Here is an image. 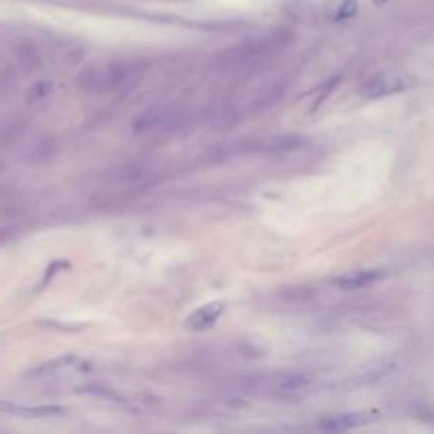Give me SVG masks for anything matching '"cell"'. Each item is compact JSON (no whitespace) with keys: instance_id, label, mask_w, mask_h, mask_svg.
<instances>
[{"instance_id":"8992f818","label":"cell","mask_w":434,"mask_h":434,"mask_svg":"<svg viewBox=\"0 0 434 434\" xmlns=\"http://www.w3.org/2000/svg\"><path fill=\"white\" fill-rule=\"evenodd\" d=\"M250 147H244L240 151H255V153H284L301 147V138L292 134H282V136H269V138H255L248 140Z\"/></svg>"},{"instance_id":"ba28073f","label":"cell","mask_w":434,"mask_h":434,"mask_svg":"<svg viewBox=\"0 0 434 434\" xmlns=\"http://www.w3.org/2000/svg\"><path fill=\"white\" fill-rule=\"evenodd\" d=\"M386 275L383 269H362V271H354V273H347L337 277V286L342 290H360V288H366V286H373L375 282H379L381 277Z\"/></svg>"},{"instance_id":"9c48e42d","label":"cell","mask_w":434,"mask_h":434,"mask_svg":"<svg viewBox=\"0 0 434 434\" xmlns=\"http://www.w3.org/2000/svg\"><path fill=\"white\" fill-rule=\"evenodd\" d=\"M168 110L162 108H149L144 112H140L134 121H132V129L134 132H149V129H157L168 121Z\"/></svg>"},{"instance_id":"6da1fadb","label":"cell","mask_w":434,"mask_h":434,"mask_svg":"<svg viewBox=\"0 0 434 434\" xmlns=\"http://www.w3.org/2000/svg\"><path fill=\"white\" fill-rule=\"evenodd\" d=\"M134 77H136V64L112 62L104 68H87L81 75V85L87 91H108V89H119L125 83H132Z\"/></svg>"},{"instance_id":"4fadbf2b","label":"cell","mask_w":434,"mask_h":434,"mask_svg":"<svg viewBox=\"0 0 434 434\" xmlns=\"http://www.w3.org/2000/svg\"><path fill=\"white\" fill-rule=\"evenodd\" d=\"M339 83H342V77H331V79H329L327 83H322V87L318 89V95H316V100H314V106H312V110H316V108H318V106H320V104H322V102H324V100H327V97H329V95L333 93V91H335V87L339 85Z\"/></svg>"},{"instance_id":"2e32d148","label":"cell","mask_w":434,"mask_h":434,"mask_svg":"<svg viewBox=\"0 0 434 434\" xmlns=\"http://www.w3.org/2000/svg\"><path fill=\"white\" fill-rule=\"evenodd\" d=\"M9 240V235H6V229H0V244H4Z\"/></svg>"},{"instance_id":"5bb4252c","label":"cell","mask_w":434,"mask_h":434,"mask_svg":"<svg viewBox=\"0 0 434 434\" xmlns=\"http://www.w3.org/2000/svg\"><path fill=\"white\" fill-rule=\"evenodd\" d=\"M51 83L49 81H38L28 89V102H34V100H43L51 93Z\"/></svg>"},{"instance_id":"e0dca14e","label":"cell","mask_w":434,"mask_h":434,"mask_svg":"<svg viewBox=\"0 0 434 434\" xmlns=\"http://www.w3.org/2000/svg\"><path fill=\"white\" fill-rule=\"evenodd\" d=\"M375 2H377V4H383V2H386V0H375Z\"/></svg>"},{"instance_id":"7c38bea8","label":"cell","mask_w":434,"mask_h":434,"mask_svg":"<svg viewBox=\"0 0 434 434\" xmlns=\"http://www.w3.org/2000/svg\"><path fill=\"white\" fill-rule=\"evenodd\" d=\"M358 13V0H342L331 13H329V19L339 23V21H347L351 17H356Z\"/></svg>"},{"instance_id":"52a82bcc","label":"cell","mask_w":434,"mask_h":434,"mask_svg":"<svg viewBox=\"0 0 434 434\" xmlns=\"http://www.w3.org/2000/svg\"><path fill=\"white\" fill-rule=\"evenodd\" d=\"M0 411L11 413V416H19V418H58V416L66 413V409L58 407V405L26 407V405H15V403H9V401H0Z\"/></svg>"},{"instance_id":"8fae6325","label":"cell","mask_w":434,"mask_h":434,"mask_svg":"<svg viewBox=\"0 0 434 434\" xmlns=\"http://www.w3.org/2000/svg\"><path fill=\"white\" fill-rule=\"evenodd\" d=\"M309 386H312V377L305 373H290L277 381V390H282V392H299Z\"/></svg>"},{"instance_id":"277c9868","label":"cell","mask_w":434,"mask_h":434,"mask_svg":"<svg viewBox=\"0 0 434 434\" xmlns=\"http://www.w3.org/2000/svg\"><path fill=\"white\" fill-rule=\"evenodd\" d=\"M377 416L379 413H375V411H354V413H344V416H333V418L322 420L318 424V428L327 430V433H346L351 428H360V426L375 422Z\"/></svg>"},{"instance_id":"5b68a950","label":"cell","mask_w":434,"mask_h":434,"mask_svg":"<svg viewBox=\"0 0 434 434\" xmlns=\"http://www.w3.org/2000/svg\"><path fill=\"white\" fill-rule=\"evenodd\" d=\"M223 312H225V303H223V301H212V303H208V305L195 309V312L186 318L184 327H186L189 331H193V333H206V331H210V329L221 320Z\"/></svg>"},{"instance_id":"7a4b0ae2","label":"cell","mask_w":434,"mask_h":434,"mask_svg":"<svg viewBox=\"0 0 434 434\" xmlns=\"http://www.w3.org/2000/svg\"><path fill=\"white\" fill-rule=\"evenodd\" d=\"M288 36L286 34H275V36H265V38H257V41H250V43H242L240 47L235 49H229L221 55V62H248V60H255L265 55L267 51L275 49V47H282L286 45Z\"/></svg>"},{"instance_id":"3957f363","label":"cell","mask_w":434,"mask_h":434,"mask_svg":"<svg viewBox=\"0 0 434 434\" xmlns=\"http://www.w3.org/2000/svg\"><path fill=\"white\" fill-rule=\"evenodd\" d=\"M409 85H411V81H407L405 77H398V75H379V77L369 79L364 85L360 87L358 93L362 97H366V100H379V97H386V95L401 93Z\"/></svg>"},{"instance_id":"ac0fdd59","label":"cell","mask_w":434,"mask_h":434,"mask_svg":"<svg viewBox=\"0 0 434 434\" xmlns=\"http://www.w3.org/2000/svg\"><path fill=\"white\" fill-rule=\"evenodd\" d=\"M0 170H2V168H0Z\"/></svg>"},{"instance_id":"9a60e30c","label":"cell","mask_w":434,"mask_h":434,"mask_svg":"<svg viewBox=\"0 0 434 434\" xmlns=\"http://www.w3.org/2000/svg\"><path fill=\"white\" fill-rule=\"evenodd\" d=\"M70 267V263L68 260H55V263H51L49 265V269L45 271V275H43V284L41 286H47L60 271H64V269H68Z\"/></svg>"},{"instance_id":"30bf717a","label":"cell","mask_w":434,"mask_h":434,"mask_svg":"<svg viewBox=\"0 0 434 434\" xmlns=\"http://www.w3.org/2000/svg\"><path fill=\"white\" fill-rule=\"evenodd\" d=\"M75 362H77L75 356H60V358H53V360H49V362H43V364L30 369V371L26 373V377H49V375H55V373H60V371L73 366Z\"/></svg>"}]
</instances>
